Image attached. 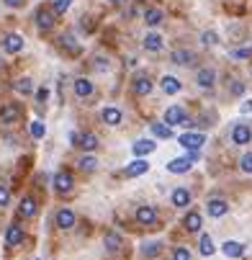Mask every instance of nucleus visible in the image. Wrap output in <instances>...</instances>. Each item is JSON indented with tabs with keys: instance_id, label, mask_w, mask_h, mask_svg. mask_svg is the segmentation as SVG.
Instances as JSON below:
<instances>
[{
	"instance_id": "nucleus-1",
	"label": "nucleus",
	"mask_w": 252,
	"mask_h": 260,
	"mask_svg": "<svg viewBox=\"0 0 252 260\" xmlns=\"http://www.w3.org/2000/svg\"><path fill=\"white\" fill-rule=\"evenodd\" d=\"M3 52H8V54L24 52V36H18V33H5L3 36Z\"/></svg>"
},
{
	"instance_id": "nucleus-2",
	"label": "nucleus",
	"mask_w": 252,
	"mask_h": 260,
	"mask_svg": "<svg viewBox=\"0 0 252 260\" xmlns=\"http://www.w3.org/2000/svg\"><path fill=\"white\" fill-rule=\"evenodd\" d=\"M147 170H150V162H147L144 157H136L134 162H129V165H126L124 175H126V178H139V175H144Z\"/></svg>"
},
{
	"instance_id": "nucleus-3",
	"label": "nucleus",
	"mask_w": 252,
	"mask_h": 260,
	"mask_svg": "<svg viewBox=\"0 0 252 260\" xmlns=\"http://www.w3.org/2000/svg\"><path fill=\"white\" fill-rule=\"evenodd\" d=\"M136 222H139L142 227H152V224L157 222L155 206H139V209H136Z\"/></svg>"
},
{
	"instance_id": "nucleus-4",
	"label": "nucleus",
	"mask_w": 252,
	"mask_h": 260,
	"mask_svg": "<svg viewBox=\"0 0 252 260\" xmlns=\"http://www.w3.org/2000/svg\"><path fill=\"white\" fill-rule=\"evenodd\" d=\"M54 222H57L60 229H72L75 227V211L72 209H60L57 217H54Z\"/></svg>"
},
{
	"instance_id": "nucleus-5",
	"label": "nucleus",
	"mask_w": 252,
	"mask_h": 260,
	"mask_svg": "<svg viewBox=\"0 0 252 260\" xmlns=\"http://www.w3.org/2000/svg\"><path fill=\"white\" fill-rule=\"evenodd\" d=\"M186 150H201V144L206 142V137L203 134H193V131H188V134H180V139H178Z\"/></svg>"
},
{
	"instance_id": "nucleus-6",
	"label": "nucleus",
	"mask_w": 252,
	"mask_h": 260,
	"mask_svg": "<svg viewBox=\"0 0 252 260\" xmlns=\"http://www.w3.org/2000/svg\"><path fill=\"white\" fill-rule=\"evenodd\" d=\"M193 167V162H190V157L186 155V157H175V160H170L167 162V170L170 173H175V175H183V173H188Z\"/></svg>"
},
{
	"instance_id": "nucleus-7",
	"label": "nucleus",
	"mask_w": 252,
	"mask_h": 260,
	"mask_svg": "<svg viewBox=\"0 0 252 260\" xmlns=\"http://www.w3.org/2000/svg\"><path fill=\"white\" fill-rule=\"evenodd\" d=\"M21 119V106L18 103H5L3 108H0V121L3 124H13Z\"/></svg>"
},
{
	"instance_id": "nucleus-8",
	"label": "nucleus",
	"mask_w": 252,
	"mask_h": 260,
	"mask_svg": "<svg viewBox=\"0 0 252 260\" xmlns=\"http://www.w3.org/2000/svg\"><path fill=\"white\" fill-rule=\"evenodd\" d=\"M24 242V227H18V224H10V227L5 229V245L8 247H16Z\"/></svg>"
},
{
	"instance_id": "nucleus-9",
	"label": "nucleus",
	"mask_w": 252,
	"mask_h": 260,
	"mask_svg": "<svg viewBox=\"0 0 252 260\" xmlns=\"http://www.w3.org/2000/svg\"><path fill=\"white\" fill-rule=\"evenodd\" d=\"M250 139H252V131H250L247 124H237L232 129V142L234 144H250Z\"/></svg>"
},
{
	"instance_id": "nucleus-10",
	"label": "nucleus",
	"mask_w": 252,
	"mask_h": 260,
	"mask_svg": "<svg viewBox=\"0 0 252 260\" xmlns=\"http://www.w3.org/2000/svg\"><path fill=\"white\" fill-rule=\"evenodd\" d=\"M183 121H186V111L180 106H170L165 111V124H170V127H180Z\"/></svg>"
},
{
	"instance_id": "nucleus-11",
	"label": "nucleus",
	"mask_w": 252,
	"mask_h": 260,
	"mask_svg": "<svg viewBox=\"0 0 252 260\" xmlns=\"http://www.w3.org/2000/svg\"><path fill=\"white\" fill-rule=\"evenodd\" d=\"M155 150H157L155 139H136V142L131 144V152H134L136 157H144V155H150V152H155Z\"/></svg>"
},
{
	"instance_id": "nucleus-12",
	"label": "nucleus",
	"mask_w": 252,
	"mask_h": 260,
	"mask_svg": "<svg viewBox=\"0 0 252 260\" xmlns=\"http://www.w3.org/2000/svg\"><path fill=\"white\" fill-rule=\"evenodd\" d=\"M54 16H57L54 8H52V10H44V8H41L39 13H36V26H39L41 31H49V29L54 26Z\"/></svg>"
},
{
	"instance_id": "nucleus-13",
	"label": "nucleus",
	"mask_w": 252,
	"mask_h": 260,
	"mask_svg": "<svg viewBox=\"0 0 252 260\" xmlns=\"http://www.w3.org/2000/svg\"><path fill=\"white\" fill-rule=\"evenodd\" d=\"M100 119H103V124H108V127H119L124 116H121V111L116 106H108V108H103Z\"/></svg>"
},
{
	"instance_id": "nucleus-14",
	"label": "nucleus",
	"mask_w": 252,
	"mask_h": 260,
	"mask_svg": "<svg viewBox=\"0 0 252 260\" xmlns=\"http://www.w3.org/2000/svg\"><path fill=\"white\" fill-rule=\"evenodd\" d=\"M221 253H224L226 258H242V255H245V245H242V242H234V240H226V242L221 245Z\"/></svg>"
},
{
	"instance_id": "nucleus-15",
	"label": "nucleus",
	"mask_w": 252,
	"mask_h": 260,
	"mask_svg": "<svg viewBox=\"0 0 252 260\" xmlns=\"http://www.w3.org/2000/svg\"><path fill=\"white\" fill-rule=\"evenodd\" d=\"M18 214L24 219H31V217H36V201H33L31 196H26V198H21V203H18Z\"/></svg>"
},
{
	"instance_id": "nucleus-16",
	"label": "nucleus",
	"mask_w": 252,
	"mask_h": 260,
	"mask_svg": "<svg viewBox=\"0 0 252 260\" xmlns=\"http://www.w3.org/2000/svg\"><path fill=\"white\" fill-rule=\"evenodd\" d=\"M54 188L60 191V194H70L72 191V175L70 173H57L54 175Z\"/></svg>"
},
{
	"instance_id": "nucleus-17",
	"label": "nucleus",
	"mask_w": 252,
	"mask_h": 260,
	"mask_svg": "<svg viewBox=\"0 0 252 260\" xmlns=\"http://www.w3.org/2000/svg\"><path fill=\"white\" fill-rule=\"evenodd\" d=\"M196 83H198L201 88H214L216 72L211 70V67H203V70H198V75H196Z\"/></svg>"
},
{
	"instance_id": "nucleus-18",
	"label": "nucleus",
	"mask_w": 252,
	"mask_h": 260,
	"mask_svg": "<svg viewBox=\"0 0 252 260\" xmlns=\"http://www.w3.org/2000/svg\"><path fill=\"white\" fill-rule=\"evenodd\" d=\"M134 93L136 96H150L152 93V80H150V77H147V75L136 77V80H134Z\"/></svg>"
},
{
	"instance_id": "nucleus-19",
	"label": "nucleus",
	"mask_w": 252,
	"mask_h": 260,
	"mask_svg": "<svg viewBox=\"0 0 252 260\" xmlns=\"http://www.w3.org/2000/svg\"><path fill=\"white\" fill-rule=\"evenodd\" d=\"M75 93H77V98L93 96V83H90L88 77H77V80H75Z\"/></svg>"
},
{
	"instance_id": "nucleus-20",
	"label": "nucleus",
	"mask_w": 252,
	"mask_h": 260,
	"mask_svg": "<svg viewBox=\"0 0 252 260\" xmlns=\"http://www.w3.org/2000/svg\"><path fill=\"white\" fill-rule=\"evenodd\" d=\"M159 85H162V90H165L167 96L180 93V80H178V77H173V75H165L162 80H159Z\"/></svg>"
},
{
	"instance_id": "nucleus-21",
	"label": "nucleus",
	"mask_w": 252,
	"mask_h": 260,
	"mask_svg": "<svg viewBox=\"0 0 252 260\" xmlns=\"http://www.w3.org/2000/svg\"><path fill=\"white\" fill-rule=\"evenodd\" d=\"M229 211V203L226 201H221V198H214V201H209V217H224V214Z\"/></svg>"
},
{
	"instance_id": "nucleus-22",
	"label": "nucleus",
	"mask_w": 252,
	"mask_h": 260,
	"mask_svg": "<svg viewBox=\"0 0 252 260\" xmlns=\"http://www.w3.org/2000/svg\"><path fill=\"white\" fill-rule=\"evenodd\" d=\"M183 224H186L188 232H198V229L203 227V219H201L198 211H188V214H186V222H183Z\"/></svg>"
},
{
	"instance_id": "nucleus-23",
	"label": "nucleus",
	"mask_w": 252,
	"mask_h": 260,
	"mask_svg": "<svg viewBox=\"0 0 252 260\" xmlns=\"http://www.w3.org/2000/svg\"><path fill=\"white\" fill-rule=\"evenodd\" d=\"M80 150H85V152H93V150H98V137L95 134H90V131H85V134H80Z\"/></svg>"
},
{
	"instance_id": "nucleus-24",
	"label": "nucleus",
	"mask_w": 252,
	"mask_h": 260,
	"mask_svg": "<svg viewBox=\"0 0 252 260\" xmlns=\"http://www.w3.org/2000/svg\"><path fill=\"white\" fill-rule=\"evenodd\" d=\"M170 198H173V206H178V209H183V206H188V203H190V194H188V188H175Z\"/></svg>"
},
{
	"instance_id": "nucleus-25",
	"label": "nucleus",
	"mask_w": 252,
	"mask_h": 260,
	"mask_svg": "<svg viewBox=\"0 0 252 260\" xmlns=\"http://www.w3.org/2000/svg\"><path fill=\"white\" fill-rule=\"evenodd\" d=\"M150 129H152V134H155L157 139H170V137H173V129H170V124L155 121V124H150Z\"/></svg>"
},
{
	"instance_id": "nucleus-26",
	"label": "nucleus",
	"mask_w": 252,
	"mask_h": 260,
	"mask_svg": "<svg viewBox=\"0 0 252 260\" xmlns=\"http://www.w3.org/2000/svg\"><path fill=\"white\" fill-rule=\"evenodd\" d=\"M103 245H106L108 253H116L121 247V234L119 232H106V237H103Z\"/></svg>"
},
{
	"instance_id": "nucleus-27",
	"label": "nucleus",
	"mask_w": 252,
	"mask_h": 260,
	"mask_svg": "<svg viewBox=\"0 0 252 260\" xmlns=\"http://www.w3.org/2000/svg\"><path fill=\"white\" fill-rule=\"evenodd\" d=\"M144 24H147V26L162 24V10H159V8H147V10H144Z\"/></svg>"
},
{
	"instance_id": "nucleus-28",
	"label": "nucleus",
	"mask_w": 252,
	"mask_h": 260,
	"mask_svg": "<svg viewBox=\"0 0 252 260\" xmlns=\"http://www.w3.org/2000/svg\"><path fill=\"white\" fill-rule=\"evenodd\" d=\"M193 60H196V57H193V52H188V49H175L173 52V62L175 65L186 67V65H193Z\"/></svg>"
},
{
	"instance_id": "nucleus-29",
	"label": "nucleus",
	"mask_w": 252,
	"mask_h": 260,
	"mask_svg": "<svg viewBox=\"0 0 252 260\" xmlns=\"http://www.w3.org/2000/svg\"><path fill=\"white\" fill-rule=\"evenodd\" d=\"M144 49L159 52V49H162V36H159V33H147V36H144Z\"/></svg>"
},
{
	"instance_id": "nucleus-30",
	"label": "nucleus",
	"mask_w": 252,
	"mask_h": 260,
	"mask_svg": "<svg viewBox=\"0 0 252 260\" xmlns=\"http://www.w3.org/2000/svg\"><path fill=\"white\" fill-rule=\"evenodd\" d=\"M198 250H201V255H206V258H209V255H214V250H216V247H214V240H211L209 234H201Z\"/></svg>"
},
{
	"instance_id": "nucleus-31",
	"label": "nucleus",
	"mask_w": 252,
	"mask_h": 260,
	"mask_svg": "<svg viewBox=\"0 0 252 260\" xmlns=\"http://www.w3.org/2000/svg\"><path fill=\"white\" fill-rule=\"evenodd\" d=\"M77 167H80L83 173H93L95 167H98V160H95V157H90V155H88V157H80Z\"/></svg>"
},
{
	"instance_id": "nucleus-32",
	"label": "nucleus",
	"mask_w": 252,
	"mask_h": 260,
	"mask_svg": "<svg viewBox=\"0 0 252 260\" xmlns=\"http://www.w3.org/2000/svg\"><path fill=\"white\" fill-rule=\"evenodd\" d=\"M159 247H162V245H159V242H147L144 247H142V258H157L159 255Z\"/></svg>"
},
{
	"instance_id": "nucleus-33",
	"label": "nucleus",
	"mask_w": 252,
	"mask_h": 260,
	"mask_svg": "<svg viewBox=\"0 0 252 260\" xmlns=\"http://www.w3.org/2000/svg\"><path fill=\"white\" fill-rule=\"evenodd\" d=\"M44 134H47V127H44L41 121H31V137L33 139H41Z\"/></svg>"
},
{
	"instance_id": "nucleus-34",
	"label": "nucleus",
	"mask_w": 252,
	"mask_h": 260,
	"mask_svg": "<svg viewBox=\"0 0 252 260\" xmlns=\"http://www.w3.org/2000/svg\"><path fill=\"white\" fill-rule=\"evenodd\" d=\"M70 5H72V0H54V13L57 16H62V13H67V10H70Z\"/></svg>"
},
{
	"instance_id": "nucleus-35",
	"label": "nucleus",
	"mask_w": 252,
	"mask_h": 260,
	"mask_svg": "<svg viewBox=\"0 0 252 260\" xmlns=\"http://www.w3.org/2000/svg\"><path fill=\"white\" fill-rule=\"evenodd\" d=\"M60 41H62V47H67V52H70V54H77V52H80V47L75 44V39H72V36H62Z\"/></svg>"
},
{
	"instance_id": "nucleus-36",
	"label": "nucleus",
	"mask_w": 252,
	"mask_h": 260,
	"mask_svg": "<svg viewBox=\"0 0 252 260\" xmlns=\"http://www.w3.org/2000/svg\"><path fill=\"white\" fill-rule=\"evenodd\" d=\"M16 90H18V93H24V96H29L31 90H33V85H31L29 77H24V80H18V83H16Z\"/></svg>"
},
{
	"instance_id": "nucleus-37",
	"label": "nucleus",
	"mask_w": 252,
	"mask_h": 260,
	"mask_svg": "<svg viewBox=\"0 0 252 260\" xmlns=\"http://www.w3.org/2000/svg\"><path fill=\"white\" fill-rule=\"evenodd\" d=\"M201 41L206 44V47H214L216 41H219V36H216L214 31H203V36H201Z\"/></svg>"
},
{
	"instance_id": "nucleus-38",
	"label": "nucleus",
	"mask_w": 252,
	"mask_h": 260,
	"mask_svg": "<svg viewBox=\"0 0 252 260\" xmlns=\"http://www.w3.org/2000/svg\"><path fill=\"white\" fill-rule=\"evenodd\" d=\"M239 167H242L245 173H252V152L242 155V160H239Z\"/></svg>"
},
{
	"instance_id": "nucleus-39",
	"label": "nucleus",
	"mask_w": 252,
	"mask_h": 260,
	"mask_svg": "<svg viewBox=\"0 0 252 260\" xmlns=\"http://www.w3.org/2000/svg\"><path fill=\"white\" fill-rule=\"evenodd\" d=\"M173 260H190V253H188V247H175V253H173Z\"/></svg>"
},
{
	"instance_id": "nucleus-40",
	"label": "nucleus",
	"mask_w": 252,
	"mask_h": 260,
	"mask_svg": "<svg viewBox=\"0 0 252 260\" xmlns=\"http://www.w3.org/2000/svg\"><path fill=\"white\" fill-rule=\"evenodd\" d=\"M8 201H10V191L5 186H0V206H8Z\"/></svg>"
},
{
	"instance_id": "nucleus-41",
	"label": "nucleus",
	"mask_w": 252,
	"mask_h": 260,
	"mask_svg": "<svg viewBox=\"0 0 252 260\" xmlns=\"http://www.w3.org/2000/svg\"><path fill=\"white\" fill-rule=\"evenodd\" d=\"M36 100H39V103H47V100H49V88H39L36 90Z\"/></svg>"
},
{
	"instance_id": "nucleus-42",
	"label": "nucleus",
	"mask_w": 252,
	"mask_h": 260,
	"mask_svg": "<svg viewBox=\"0 0 252 260\" xmlns=\"http://www.w3.org/2000/svg\"><path fill=\"white\" fill-rule=\"evenodd\" d=\"M250 54H252V49H234V52H232V57H237V60H247Z\"/></svg>"
},
{
	"instance_id": "nucleus-43",
	"label": "nucleus",
	"mask_w": 252,
	"mask_h": 260,
	"mask_svg": "<svg viewBox=\"0 0 252 260\" xmlns=\"http://www.w3.org/2000/svg\"><path fill=\"white\" fill-rule=\"evenodd\" d=\"M95 70H98V72L108 70V60H103V57H95Z\"/></svg>"
},
{
	"instance_id": "nucleus-44",
	"label": "nucleus",
	"mask_w": 252,
	"mask_h": 260,
	"mask_svg": "<svg viewBox=\"0 0 252 260\" xmlns=\"http://www.w3.org/2000/svg\"><path fill=\"white\" fill-rule=\"evenodd\" d=\"M232 93H234V96H242V93H245V85H242V83H234V85H232Z\"/></svg>"
},
{
	"instance_id": "nucleus-45",
	"label": "nucleus",
	"mask_w": 252,
	"mask_h": 260,
	"mask_svg": "<svg viewBox=\"0 0 252 260\" xmlns=\"http://www.w3.org/2000/svg\"><path fill=\"white\" fill-rule=\"evenodd\" d=\"M242 114H252V100H245L242 103Z\"/></svg>"
},
{
	"instance_id": "nucleus-46",
	"label": "nucleus",
	"mask_w": 252,
	"mask_h": 260,
	"mask_svg": "<svg viewBox=\"0 0 252 260\" xmlns=\"http://www.w3.org/2000/svg\"><path fill=\"white\" fill-rule=\"evenodd\" d=\"M3 3H5V5H10V8H18L21 3H24V0H3Z\"/></svg>"
},
{
	"instance_id": "nucleus-47",
	"label": "nucleus",
	"mask_w": 252,
	"mask_h": 260,
	"mask_svg": "<svg viewBox=\"0 0 252 260\" xmlns=\"http://www.w3.org/2000/svg\"><path fill=\"white\" fill-rule=\"evenodd\" d=\"M70 142H72L75 147L80 144V134H77V131H72V134H70Z\"/></svg>"
},
{
	"instance_id": "nucleus-48",
	"label": "nucleus",
	"mask_w": 252,
	"mask_h": 260,
	"mask_svg": "<svg viewBox=\"0 0 252 260\" xmlns=\"http://www.w3.org/2000/svg\"><path fill=\"white\" fill-rule=\"evenodd\" d=\"M111 3H124V0H111Z\"/></svg>"
}]
</instances>
